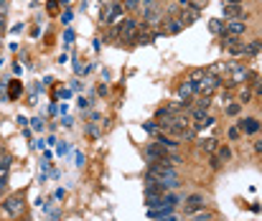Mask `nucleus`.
<instances>
[{
    "instance_id": "f257e3e1",
    "label": "nucleus",
    "mask_w": 262,
    "mask_h": 221,
    "mask_svg": "<svg viewBox=\"0 0 262 221\" xmlns=\"http://www.w3.org/2000/svg\"><path fill=\"white\" fill-rule=\"evenodd\" d=\"M0 214L5 219H18L23 214V193H10L0 201Z\"/></svg>"
},
{
    "instance_id": "f03ea898",
    "label": "nucleus",
    "mask_w": 262,
    "mask_h": 221,
    "mask_svg": "<svg viewBox=\"0 0 262 221\" xmlns=\"http://www.w3.org/2000/svg\"><path fill=\"white\" fill-rule=\"evenodd\" d=\"M125 15V8L120 0H102V23L104 26H112V23H120Z\"/></svg>"
},
{
    "instance_id": "7ed1b4c3",
    "label": "nucleus",
    "mask_w": 262,
    "mask_h": 221,
    "mask_svg": "<svg viewBox=\"0 0 262 221\" xmlns=\"http://www.w3.org/2000/svg\"><path fill=\"white\" fill-rule=\"evenodd\" d=\"M138 31H140V23H138L135 18L127 15V18H122L120 26L115 28V38H120V41H135Z\"/></svg>"
},
{
    "instance_id": "20e7f679",
    "label": "nucleus",
    "mask_w": 262,
    "mask_h": 221,
    "mask_svg": "<svg viewBox=\"0 0 262 221\" xmlns=\"http://www.w3.org/2000/svg\"><path fill=\"white\" fill-rule=\"evenodd\" d=\"M245 79H257L255 74H250L245 67H234L232 64V76H229V86H237V84H242Z\"/></svg>"
},
{
    "instance_id": "39448f33",
    "label": "nucleus",
    "mask_w": 262,
    "mask_h": 221,
    "mask_svg": "<svg viewBox=\"0 0 262 221\" xmlns=\"http://www.w3.org/2000/svg\"><path fill=\"white\" fill-rule=\"evenodd\" d=\"M262 127V122L257 117H245V120H239V130L245 132V135H257Z\"/></svg>"
},
{
    "instance_id": "423d86ee",
    "label": "nucleus",
    "mask_w": 262,
    "mask_h": 221,
    "mask_svg": "<svg viewBox=\"0 0 262 221\" xmlns=\"http://www.w3.org/2000/svg\"><path fill=\"white\" fill-rule=\"evenodd\" d=\"M183 201H186V211H188V214H191V211H199V209H204V206H206V198H204L201 193L186 196Z\"/></svg>"
},
{
    "instance_id": "0eeeda50",
    "label": "nucleus",
    "mask_w": 262,
    "mask_h": 221,
    "mask_svg": "<svg viewBox=\"0 0 262 221\" xmlns=\"http://www.w3.org/2000/svg\"><path fill=\"white\" fill-rule=\"evenodd\" d=\"M245 31H247V23H245V20H229V23H227V33L234 36V38H239Z\"/></svg>"
},
{
    "instance_id": "6e6552de",
    "label": "nucleus",
    "mask_w": 262,
    "mask_h": 221,
    "mask_svg": "<svg viewBox=\"0 0 262 221\" xmlns=\"http://www.w3.org/2000/svg\"><path fill=\"white\" fill-rule=\"evenodd\" d=\"M224 18L229 20H242L245 18V10L239 5H224Z\"/></svg>"
},
{
    "instance_id": "1a4fd4ad",
    "label": "nucleus",
    "mask_w": 262,
    "mask_h": 221,
    "mask_svg": "<svg viewBox=\"0 0 262 221\" xmlns=\"http://www.w3.org/2000/svg\"><path fill=\"white\" fill-rule=\"evenodd\" d=\"M181 28H183V23H181L178 18H168V20L161 26V31H163V33H178Z\"/></svg>"
},
{
    "instance_id": "9d476101",
    "label": "nucleus",
    "mask_w": 262,
    "mask_h": 221,
    "mask_svg": "<svg viewBox=\"0 0 262 221\" xmlns=\"http://www.w3.org/2000/svg\"><path fill=\"white\" fill-rule=\"evenodd\" d=\"M193 94H196V89H193L191 81H183V84L178 86V97H181V99H188V97H193Z\"/></svg>"
},
{
    "instance_id": "9b49d317",
    "label": "nucleus",
    "mask_w": 262,
    "mask_h": 221,
    "mask_svg": "<svg viewBox=\"0 0 262 221\" xmlns=\"http://www.w3.org/2000/svg\"><path fill=\"white\" fill-rule=\"evenodd\" d=\"M158 18H161V13L150 5V8L145 10V26H148V28H150V26H156V23H158Z\"/></svg>"
},
{
    "instance_id": "f8f14e48",
    "label": "nucleus",
    "mask_w": 262,
    "mask_h": 221,
    "mask_svg": "<svg viewBox=\"0 0 262 221\" xmlns=\"http://www.w3.org/2000/svg\"><path fill=\"white\" fill-rule=\"evenodd\" d=\"M260 49L262 46L257 43V41H250V43H245V46H242V54H245V56H252V54H257Z\"/></svg>"
},
{
    "instance_id": "ddd939ff",
    "label": "nucleus",
    "mask_w": 262,
    "mask_h": 221,
    "mask_svg": "<svg viewBox=\"0 0 262 221\" xmlns=\"http://www.w3.org/2000/svg\"><path fill=\"white\" fill-rule=\"evenodd\" d=\"M214 155H216V158H219L222 163H227V160L232 158V150H229L227 145H219V147H216V152H214Z\"/></svg>"
},
{
    "instance_id": "4468645a",
    "label": "nucleus",
    "mask_w": 262,
    "mask_h": 221,
    "mask_svg": "<svg viewBox=\"0 0 262 221\" xmlns=\"http://www.w3.org/2000/svg\"><path fill=\"white\" fill-rule=\"evenodd\" d=\"M10 163H13V158H10V155H0V175H8Z\"/></svg>"
},
{
    "instance_id": "2eb2a0df",
    "label": "nucleus",
    "mask_w": 262,
    "mask_h": 221,
    "mask_svg": "<svg viewBox=\"0 0 262 221\" xmlns=\"http://www.w3.org/2000/svg\"><path fill=\"white\" fill-rule=\"evenodd\" d=\"M216 147H219V140H204V143H201V150H206V152H211V155L216 152Z\"/></svg>"
},
{
    "instance_id": "dca6fc26",
    "label": "nucleus",
    "mask_w": 262,
    "mask_h": 221,
    "mask_svg": "<svg viewBox=\"0 0 262 221\" xmlns=\"http://www.w3.org/2000/svg\"><path fill=\"white\" fill-rule=\"evenodd\" d=\"M20 94V81H10V89H8V97L10 99H15Z\"/></svg>"
},
{
    "instance_id": "f3484780",
    "label": "nucleus",
    "mask_w": 262,
    "mask_h": 221,
    "mask_svg": "<svg viewBox=\"0 0 262 221\" xmlns=\"http://www.w3.org/2000/svg\"><path fill=\"white\" fill-rule=\"evenodd\" d=\"M250 97H252V89H242V92H239V104H247Z\"/></svg>"
},
{
    "instance_id": "a211bd4d",
    "label": "nucleus",
    "mask_w": 262,
    "mask_h": 221,
    "mask_svg": "<svg viewBox=\"0 0 262 221\" xmlns=\"http://www.w3.org/2000/svg\"><path fill=\"white\" fill-rule=\"evenodd\" d=\"M5 191H8V175H0V201L5 198Z\"/></svg>"
},
{
    "instance_id": "6ab92c4d",
    "label": "nucleus",
    "mask_w": 262,
    "mask_h": 221,
    "mask_svg": "<svg viewBox=\"0 0 262 221\" xmlns=\"http://www.w3.org/2000/svg\"><path fill=\"white\" fill-rule=\"evenodd\" d=\"M122 8H127V10H138V8H140V0H125Z\"/></svg>"
},
{
    "instance_id": "aec40b11",
    "label": "nucleus",
    "mask_w": 262,
    "mask_h": 221,
    "mask_svg": "<svg viewBox=\"0 0 262 221\" xmlns=\"http://www.w3.org/2000/svg\"><path fill=\"white\" fill-rule=\"evenodd\" d=\"M239 109H242V104H239V102H234V104H229V107H227V115H239Z\"/></svg>"
},
{
    "instance_id": "412c9836",
    "label": "nucleus",
    "mask_w": 262,
    "mask_h": 221,
    "mask_svg": "<svg viewBox=\"0 0 262 221\" xmlns=\"http://www.w3.org/2000/svg\"><path fill=\"white\" fill-rule=\"evenodd\" d=\"M239 135H242L239 127H229V140H239Z\"/></svg>"
},
{
    "instance_id": "4be33fe9",
    "label": "nucleus",
    "mask_w": 262,
    "mask_h": 221,
    "mask_svg": "<svg viewBox=\"0 0 262 221\" xmlns=\"http://www.w3.org/2000/svg\"><path fill=\"white\" fill-rule=\"evenodd\" d=\"M211 31H214V33H222V23H219V20H211Z\"/></svg>"
},
{
    "instance_id": "5701e85b",
    "label": "nucleus",
    "mask_w": 262,
    "mask_h": 221,
    "mask_svg": "<svg viewBox=\"0 0 262 221\" xmlns=\"http://www.w3.org/2000/svg\"><path fill=\"white\" fill-rule=\"evenodd\" d=\"M206 3H209V0H191V5H193V8H204Z\"/></svg>"
},
{
    "instance_id": "b1692460",
    "label": "nucleus",
    "mask_w": 262,
    "mask_h": 221,
    "mask_svg": "<svg viewBox=\"0 0 262 221\" xmlns=\"http://www.w3.org/2000/svg\"><path fill=\"white\" fill-rule=\"evenodd\" d=\"M5 8H8V0H0V15H5Z\"/></svg>"
},
{
    "instance_id": "393cba45",
    "label": "nucleus",
    "mask_w": 262,
    "mask_h": 221,
    "mask_svg": "<svg viewBox=\"0 0 262 221\" xmlns=\"http://www.w3.org/2000/svg\"><path fill=\"white\" fill-rule=\"evenodd\" d=\"M161 221H181V219H178L176 214H168V216H163V219H161Z\"/></svg>"
},
{
    "instance_id": "a878e982",
    "label": "nucleus",
    "mask_w": 262,
    "mask_h": 221,
    "mask_svg": "<svg viewBox=\"0 0 262 221\" xmlns=\"http://www.w3.org/2000/svg\"><path fill=\"white\" fill-rule=\"evenodd\" d=\"M255 152H257V155H262V140H257V143H255Z\"/></svg>"
},
{
    "instance_id": "bb28decb",
    "label": "nucleus",
    "mask_w": 262,
    "mask_h": 221,
    "mask_svg": "<svg viewBox=\"0 0 262 221\" xmlns=\"http://www.w3.org/2000/svg\"><path fill=\"white\" fill-rule=\"evenodd\" d=\"M242 0H224V5H239Z\"/></svg>"
},
{
    "instance_id": "cd10ccee",
    "label": "nucleus",
    "mask_w": 262,
    "mask_h": 221,
    "mask_svg": "<svg viewBox=\"0 0 262 221\" xmlns=\"http://www.w3.org/2000/svg\"><path fill=\"white\" fill-rule=\"evenodd\" d=\"M5 31V15H0V33Z\"/></svg>"
},
{
    "instance_id": "c85d7f7f",
    "label": "nucleus",
    "mask_w": 262,
    "mask_h": 221,
    "mask_svg": "<svg viewBox=\"0 0 262 221\" xmlns=\"http://www.w3.org/2000/svg\"><path fill=\"white\" fill-rule=\"evenodd\" d=\"M255 94H257V97H262V84H257V89H255Z\"/></svg>"
},
{
    "instance_id": "c756f323",
    "label": "nucleus",
    "mask_w": 262,
    "mask_h": 221,
    "mask_svg": "<svg viewBox=\"0 0 262 221\" xmlns=\"http://www.w3.org/2000/svg\"><path fill=\"white\" fill-rule=\"evenodd\" d=\"M0 152H3V140H0Z\"/></svg>"
},
{
    "instance_id": "7c9ffc66",
    "label": "nucleus",
    "mask_w": 262,
    "mask_h": 221,
    "mask_svg": "<svg viewBox=\"0 0 262 221\" xmlns=\"http://www.w3.org/2000/svg\"><path fill=\"white\" fill-rule=\"evenodd\" d=\"M0 36H3V33H0ZM0 43H3V38H0Z\"/></svg>"
}]
</instances>
